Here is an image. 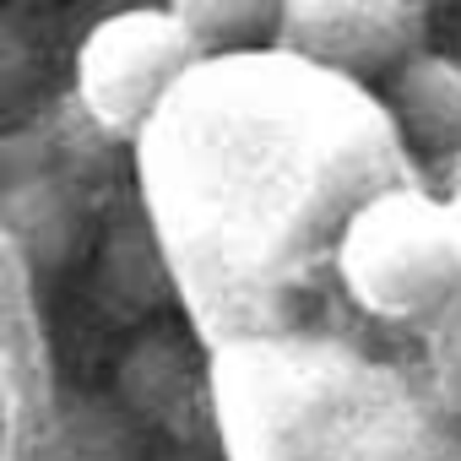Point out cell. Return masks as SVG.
<instances>
[{
  "instance_id": "obj_13",
  "label": "cell",
  "mask_w": 461,
  "mask_h": 461,
  "mask_svg": "<svg viewBox=\"0 0 461 461\" xmlns=\"http://www.w3.org/2000/svg\"><path fill=\"white\" fill-rule=\"evenodd\" d=\"M423 6H429V12H434V6H450V0H423Z\"/></svg>"
},
{
  "instance_id": "obj_1",
  "label": "cell",
  "mask_w": 461,
  "mask_h": 461,
  "mask_svg": "<svg viewBox=\"0 0 461 461\" xmlns=\"http://www.w3.org/2000/svg\"><path fill=\"white\" fill-rule=\"evenodd\" d=\"M337 277L348 299L375 321H434L461 294L456 206L429 190H385L364 201L337 240Z\"/></svg>"
},
{
  "instance_id": "obj_7",
  "label": "cell",
  "mask_w": 461,
  "mask_h": 461,
  "mask_svg": "<svg viewBox=\"0 0 461 461\" xmlns=\"http://www.w3.org/2000/svg\"><path fill=\"white\" fill-rule=\"evenodd\" d=\"M6 217H12L17 245L39 267H66L87 245V212H82V201L60 179H50V174H33V179L12 185Z\"/></svg>"
},
{
  "instance_id": "obj_12",
  "label": "cell",
  "mask_w": 461,
  "mask_h": 461,
  "mask_svg": "<svg viewBox=\"0 0 461 461\" xmlns=\"http://www.w3.org/2000/svg\"><path fill=\"white\" fill-rule=\"evenodd\" d=\"M17 6H55V0H17Z\"/></svg>"
},
{
  "instance_id": "obj_8",
  "label": "cell",
  "mask_w": 461,
  "mask_h": 461,
  "mask_svg": "<svg viewBox=\"0 0 461 461\" xmlns=\"http://www.w3.org/2000/svg\"><path fill=\"white\" fill-rule=\"evenodd\" d=\"M163 6L185 23L195 50L212 55V50H245V44L277 39L288 0H163Z\"/></svg>"
},
{
  "instance_id": "obj_5",
  "label": "cell",
  "mask_w": 461,
  "mask_h": 461,
  "mask_svg": "<svg viewBox=\"0 0 461 461\" xmlns=\"http://www.w3.org/2000/svg\"><path fill=\"white\" fill-rule=\"evenodd\" d=\"M391 114L423 158L456 163L461 158V60L429 44L412 60H402L391 71Z\"/></svg>"
},
{
  "instance_id": "obj_4",
  "label": "cell",
  "mask_w": 461,
  "mask_h": 461,
  "mask_svg": "<svg viewBox=\"0 0 461 461\" xmlns=\"http://www.w3.org/2000/svg\"><path fill=\"white\" fill-rule=\"evenodd\" d=\"M109 391L152 434H190L206 412V364L179 326H141L125 342Z\"/></svg>"
},
{
  "instance_id": "obj_11",
  "label": "cell",
  "mask_w": 461,
  "mask_h": 461,
  "mask_svg": "<svg viewBox=\"0 0 461 461\" xmlns=\"http://www.w3.org/2000/svg\"><path fill=\"white\" fill-rule=\"evenodd\" d=\"M152 461H212V456H201V450H190V445H174V450H163V456H152Z\"/></svg>"
},
{
  "instance_id": "obj_10",
  "label": "cell",
  "mask_w": 461,
  "mask_h": 461,
  "mask_svg": "<svg viewBox=\"0 0 461 461\" xmlns=\"http://www.w3.org/2000/svg\"><path fill=\"white\" fill-rule=\"evenodd\" d=\"M445 179H450V185H445V201H450V206H456V217H461V158H456V163H445Z\"/></svg>"
},
{
  "instance_id": "obj_3",
  "label": "cell",
  "mask_w": 461,
  "mask_h": 461,
  "mask_svg": "<svg viewBox=\"0 0 461 461\" xmlns=\"http://www.w3.org/2000/svg\"><path fill=\"white\" fill-rule=\"evenodd\" d=\"M423 0H288L277 44L342 77H391L423 50Z\"/></svg>"
},
{
  "instance_id": "obj_6",
  "label": "cell",
  "mask_w": 461,
  "mask_h": 461,
  "mask_svg": "<svg viewBox=\"0 0 461 461\" xmlns=\"http://www.w3.org/2000/svg\"><path fill=\"white\" fill-rule=\"evenodd\" d=\"M147 434L152 429L114 391H82L44 418L33 461H152Z\"/></svg>"
},
{
  "instance_id": "obj_9",
  "label": "cell",
  "mask_w": 461,
  "mask_h": 461,
  "mask_svg": "<svg viewBox=\"0 0 461 461\" xmlns=\"http://www.w3.org/2000/svg\"><path fill=\"white\" fill-rule=\"evenodd\" d=\"M104 267H98V283H104V294L125 310V315H141L147 304H152V294L163 288V277H158V261H152V250H131L125 256V228L104 245V256H98Z\"/></svg>"
},
{
  "instance_id": "obj_2",
  "label": "cell",
  "mask_w": 461,
  "mask_h": 461,
  "mask_svg": "<svg viewBox=\"0 0 461 461\" xmlns=\"http://www.w3.org/2000/svg\"><path fill=\"white\" fill-rule=\"evenodd\" d=\"M195 55V39L168 6L114 12L77 50V104L104 136H131Z\"/></svg>"
}]
</instances>
